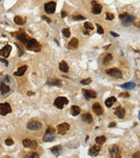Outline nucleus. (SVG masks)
<instances>
[{"label": "nucleus", "mask_w": 140, "mask_h": 158, "mask_svg": "<svg viewBox=\"0 0 140 158\" xmlns=\"http://www.w3.org/2000/svg\"><path fill=\"white\" fill-rule=\"evenodd\" d=\"M61 151H62V147L61 145L54 146V147H51V152L55 156H59L61 153Z\"/></svg>", "instance_id": "22"}, {"label": "nucleus", "mask_w": 140, "mask_h": 158, "mask_svg": "<svg viewBox=\"0 0 140 158\" xmlns=\"http://www.w3.org/2000/svg\"><path fill=\"white\" fill-rule=\"evenodd\" d=\"M115 114L119 119H123V117H124V115H125V110L123 109L122 106H118V107L115 110Z\"/></svg>", "instance_id": "18"}, {"label": "nucleus", "mask_w": 140, "mask_h": 158, "mask_svg": "<svg viewBox=\"0 0 140 158\" xmlns=\"http://www.w3.org/2000/svg\"><path fill=\"white\" fill-rule=\"evenodd\" d=\"M78 46H79V40H78L76 38L71 39V40H70V41L68 42V44H67V48L70 49H77Z\"/></svg>", "instance_id": "17"}, {"label": "nucleus", "mask_w": 140, "mask_h": 158, "mask_svg": "<svg viewBox=\"0 0 140 158\" xmlns=\"http://www.w3.org/2000/svg\"><path fill=\"white\" fill-rule=\"evenodd\" d=\"M96 28H97V33L100 34H103V33H104V30H103V28L100 25H98V24H96Z\"/></svg>", "instance_id": "37"}, {"label": "nucleus", "mask_w": 140, "mask_h": 158, "mask_svg": "<svg viewBox=\"0 0 140 158\" xmlns=\"http://www.w3.org/2000/svg\"><path fill=\"white\" fill-rule=\"evenodd\" d=\"M27 128L30 130L32 131H37L40 130L42 128V124L39 121H36V120H32V121H30L27 124Z\"/></svg>", "instance_id": "6"}, {"label": "nucleus", "mask_w": 140, "mask_h": 158, "mask_svg": "<svg viewBox=\"0 0 140 158\" xmlns=\"http://www.w3.org/2000/svg\"><path fill=\"white\" fill-rule=\"evenodd\" d=\"M93 111L96 115H102L103 113V109L101 106V105L99 103H95L93 105Z\"/></svg>", "instance_id": "15"}, {"label": "nucleus", "mask_w": 140, "mask_h": 158, "mask_svg": "<svg viewBox=\"0 0 140 158\" xmlns=\"http://www.w3.org/2000/svg\"><path fill=\"white\" fill-rule=\"evenodd\" d=\"M17 39L19 40H20L21 42H23V43H26L28 40V38H27V35L25 33H19V34H17Z\"/></svg>", "instance_id": "20"}, {"label": "nucleus", "mask_w": 140, "mask_h": 158, "mask_svg": "<svg viewBox=\"0 0 140 158\" xmlns=\"http://www.w3.org/2000/svg\"><path fill=\"white\" fill-rule=\"evenodd\" d=\"M73 19L74 20H84V19H86V18L84 17V16H82V15L81 14H76V15H74L73 16Z\"/></svg>", "instance_id": "34"}, {"label": "nucleus", "mask_w": 140, "mask_h": 158, "mask_svg": "<svg viewBox=\"0 0 140 158\" xmlns=\"http://www.w3.org/2000/svg\"><path fill=\"white\" fill-rule=\"evenodd\" d=\"M84 28L87 29L88 31H93L94 30V25H93V24L90 23V22H85L84 23Z\"/></svg>", "instance_id": "32"}, {"label": "nucleus", "mask_w": 140, "mask_h": 158, "mask_svg": "<svg viewBox=\"0 0 140 158\" xmlns=\"http://www.w3.org/2000/svg\"><path fill=\"white\" fill-rule=\"evenodd\" d=\"M82 92H83L84 97L86 99H91V98H96V91H91V90H82Z\"/></svg>", "instance_id": "14"}, {"label": "nucleus", "mask_w": 140, "mask_h": 158, "mask_svg": "<svg viewBox=\"0 0 140 158\" xmlns=\"http://www.w3.org/2000/svg\"><path fill=\"white\" fill-rule=\"evenodd\" d=\"M82 119L84 122L88 123V124H90V123L93 122V117L90 113H84L83 115H82Z\"/></svg>", "instance_id": "21"}, {"label": "nucleus", "mask_w": 140, "mask_h": 158, "mask_svg": "<svg viewBox=\"0 0 140 158\" xmlns=\"http://www.w3.org/2000/svg\"><path fill=\"white\" fill-rule=\"evenodd\" d=\"M40 156L38 153H35V152H31L29 154H27L26 156H25V158H39Z\"/></svg>", "instance_id": "33"}, {"label": "nucleus", "mask_w": 140, "mask_h": 158, "mask_svg": "<svg viewBox=\"0 0 140 158\" xmlns=\"http://www.w3.org/2000/svg\"><path fill=\"white\" fill-rule=\"evenodd\" d=\"M114 18H115V16H114L113 13H110V12L106 13V19H108V20H112Z\"/></svg>", "instance_id": "38"}, {"label": "nucleus", "mask_w": 140, "mask_h": 158, "mask_svg": "<svg viewBox=\"0 0 140 158\" xmlns=\"http://www.w3.org/2000/svg\"><path fill=\"white\" fill-rule=\"evenodd\" d=\"M116 102H117V98L115 97H109L108 99H106L105 105H106L107 107H111L113 105V104H115Z\"/></svg>", "instance_id": "26"}, {"label": "nucleus", "mask_w": 140, "mask_h": 158, "mask_svg": "<svg viewBox=\"0 0 140 158\" xmlns=\"http://www.w3.org/2000/svg\"><path fill=\"white\" fill-rule=\"evenodd\" d=\"M106 137L104 135H102V136H98L96 138V144H99V145H103L105 141H106Z\"/></svg>", "instance_id": "29"}, {"label": "nucleus", "mask_w": 140, "mask_h": 158, "mask_svg": "<svg viewBox=\"0 0 140 158\" xmlns=\"http://www.w3.org/2000/svg\"><path fill=\"white\" fill-rule=\"evenodd\" d=\"M59 67H60V70H61L62 72H65V73L68 72V70H69L68 65H67V63L65 61H61V62H60V66H59Z\"/></svg>", "instance_id": "25"}, {"label": "nucleus", "mask_w": 140, "mask_h": 158, "mask_svg": "<svg viewBox=\"0 0 140 158\" xmlns=\"http://www.w3.org/2000/svg\"><path fill=\"white\" fill-rule=\"evenodd\" d=\"M109 154H110V156L113 158H120L121 156H120V148L119 146L117 145H113L109 147Z\"/></svg>", "instance_id": "4"}, {"label": "nucleus", "mask_w": 140, "mask_h": 158, "mask_svg": "<svg viewBox=\"0 0 140 158\" xmlns=\"http://www.w3.org/2000/svg\"><path fill=\"white\" fill-rule=\"evenodd\" d=\"M135 86H136V84H134V83H131V82L125 83V84H123L121 85L122 88L126 89V90H132V89L135 88Z\"/></svg>", "instance_id": "28"}, {"label": "nucleus", "mask_w": 140, "mask_h": 158, "mask_svg": "<svg viewBox=\"0 0 140 158\" xmlns=\"http://www.w3.org/2000/svg\"><path fill=\"white\" fill-rule=\"evenodd\" d=\"M116 122H111L109 124V127H114V126H116Z\"/></svg>", "instance_id": "47"}, {"label": "nucleus", "mask_w": 140, "mask_h": 158, "mask_svg": "<svg viewBox=\"0 0 140 158\" xmlns=\"http://www.w3.org/2000/svg\"><path fill=\"white\" fill-rule=\"evenodd\" d=\"M107 74L110 76H113L115 78H123V74L119 70H117L116 68H113V69H109V70H107Z\"/></svg>", "instance_id": "8"}, {"label": "nucleus", "mask_w": 140, "mask_h": 158, "mask_svg": "<svg viewBox=\"0 0 140 158\" xmlns=\"http://www.w3.org/2000/svg\"><path fill=\"white\" fill-rule=\"evenodd\" d=\"M23 145L26 147H29V148H36L38 147V143L36 141H32L30 139H25L23 141Z\"/></svg>", "instance_id": "12"}, {"label": "nucleus", "mask_w": 140, "mask_h": 158, "mask_svg": "<svg viewBox=\"0 0 140 158\" xmlns=\"http://www.w3.org/2000/svg\"><path fill=\"white\" fill-rule=\"evenodd\" d=\"M46 84L48 85H54V86H58V87H61L62 85V83L61 80L59 79H55V78H50L46 81Z\"/></svg>", "instance_id": "16"}, {"label": "nucleus", "mask_w": 140, "mask_h": 158, "mask_svg": "<svg viewBox=\"0 0 140 158\" xmlns=\"http://www.w3.org/2000/svg\"><path fill=\"white\" fill-rule=\"evenodd\" d=\"M91 82H92L91 78H87V79H83V80L81 81V84H84V85H87V84H89Z\"/></svg>", "instance_id": "36"}, {"label": "nucleus", "mask_w": 140, "mask_h": 158, "mask_svg": "<svg viewBox=\"0 0 140 158\" xmlns=\"http://www.w3.org/2000/svg\"><path fill=\"white\" fill-rule=\"evenodd\" d=\"M119 97H130V94H129V93L128 92H123V93H120L119 94Z\"/></svg>", "instance_id": "40"}, {"label": "nucleus", "mask_w": 140, "mask_h": 158, "mask_svg": "<svg viewBox=\"0 0 140 158\" xmlns=\"http://www.w3.org/2000/svg\"><path fill=\"white\" fill-rule=\"evenodd\" d=\"M121 20H122V24H123V25H124V26H129V25H132V24L134 23L135 17L128 14L126 17H124L123 19H122Z\"/></svg>", "instance_id": "10"}, {"label": "nucleus", "mask_w": 140, "mask_h": 158, "mask_svg": "<svg viewBox=\"0 0 140 158\" xmlns=\"http://www.w3.org/2000/svg\"><path fill=\"white\" fill-rule=\"evenodd\" d=\"M14 22L17 24V25H23V24H25V20H24L20 16H16V17L14 18Z\"/></svg>", "instance_id": "31"}, {"label": "nucleus", "mask_w": 140, "mask_h": 158, "mask_svg": "<svg viewBox=\"0 0 140 158\" xmlns=\"http://www.w3.org/2000/svg\"><path fill=\"white\" fill-rule=\"evenodd\" d=\"M44 9L46 11V12L49 13V14H52L55 12V9H56V3L55 2H48L46 4H45L44 5Z\"/></svg>", "instance_id": "7"}, {"label": "nucleus", "mask_w": 140, "mask_h": 158, "mask_svg": "<svg viewBox=\"0 0 140 158\" xmlns=\"http://www.w3.org/2000/svg\"><path fill=\"white\" fill-rule=\"evenodd\" d=\"M128 15V13H126V12H124V13H122V14H120L119 15V19H123V18L124 17H126V16H127Z\"/></svg>", "instance_id": "43"}, {"label": "nucleus", "mask_w": 140, "mask_h": 158, "mask_svg": "<svg viewBox=\"0 0 140 158\" xmlns=\"http://www.w3.org/2000/svg\"><path fill=\"white\" fill-rule=\"evenodd\" d=\"M112 59H113L112 55H111V54H108V55L103 58V63H104V64H109V63L112 61Z\"/></svg>", "instance_id": "30"}, {"label": "nucleus", "mask_w": 140, "mask_h": 158, "mask_svg": "<svg viewBox=\"0 0 140 158\" xmlns=\"http://www.w3.org/2000/svg\"><path fill=\"white\" fill-rule=\"evenodd\" d=\"M42 19H45V20H46V22H48V23H50V22H51V19H49V18L46 17V16H43V17H42Z\"/></svg>", "instance_id": "44"}, {"label": "nucleus", "mask_w": 140, "mask_h": 158, "mask_svg": "<svg viewBox=\"0 0 140 158\" xmlns=\"http://www.w3.org/2000/svg\"><path fill=\"white\" fill-rule=\"evenodd\" d=\"M82 33H83L84 34H86V35H88V34H89V32H88L87 29H85V28L82 29Z\"/></svg>", "instance_id": "45"}, {"label": "nucleus", "mask_w": 140, "mask_h": 158, "mask_svg": "<svg viewBox=\"0 0 140 158\" xmlns=\"http://www.w3.org/2000/svg\"><path fill=\"white\" fill-rule=\"evenodd\" d=\"M67 104H68V99H67V97H59L54 100V105L55 107H57L58 109H63L64 106H65L66 105H67Z\"/></svg>", "instance_id": "3"}, {"label": "nucleus", "mask_w": 140, "mask_h": 158, "mask_svg": "<svg viewBox=\"0 0 140 158\" xmlns=\"http://www.w3.org/2000/svg\"><path fill=\"white\" fill-rule=\"evenodd\" d=\"M110 34H111V35L114 36V37H118V36H119V34H116V33H114V32H112V31L110 32Z\"/></svg>", "instance_id": "48"}, {"label": "nucleus", "mask_w": 140, "mask_h": 158, "mask_svg": "<svg viewBox=\"0 0 140 158\" xmlns=\"http://www.w3.org/2000/svg\"><path fill=\"white\" fill-rule=\"evenodd\" d=\"M34 93L33 92H31V91H28L27 92V95H29V96H31V95H33Z\"/></svg>", "instance_id": "49"}, {"label": "nucleus", "mask_w": 140, "mask_h": 158, "mask_svg": "<svg viewBox=\"0 0 140 158\" xmlns=\"http://www.w3.org/2000/svg\"><path fill=\"white\" fill-rule=\"evenodd\" d=\"M55 136H56V131L55 129L53 127V126H49L47 129H46L45 135L43 137V140L45 141H54L55 139Z\"/></svg>", "instance_id": "1"}, {"label": "nucleus", "mask_w": 140, "mask_h": 158, "mask_svg": "<svg viewBox=\"0 0 140 158\" xmlns=\"http://www.w3.org/2000/svg\"><path fill=\"white\" fill-rule=\"evenodd\" d=\"M0 91H1V93L3 95L6 94V93H8L10 91V87L8 85H6L5 84H4V83H1L0 84Z\"/></svg>", "instance_id": "24"}, {"label": "nucleus", "mask_w": 140, "mask_h": 158, "mask_svg": "<svg viewBox=\"0 0 140 158\" xmlns=\"http://www.w3.org/2000/svg\"><path fill=\"white\" fill-rule=\"evenodd\" d=\"M4 142H5V144H6L7 146H11V145H13V143H14V141H13L11 139V138H8V139H6Z\"/></svg>", "instance_id": "39"}, {"label": "nucleus", "mask_w": 140, "mask_h": 158, "mask_svg": "<svg viewBox=\"0 0 140 158\" xmlns=\"http://www.w3.org/2000/svg\"><path fill=\"white\" fill-rule=\"evenodd\" d=\"M11 112V108L8 103H2L0 104V114L3 116L6 115Z\"/></svg>", "instance_id": "5"}, {"label": "nucleus", "mask_w": 140, "mask_h": 158, "mask_svg": "<svg viewBox=\"0 0 140 158\" xmlns=\"http://www.w3.org/2000/svg\"><path fill=\"white\" fill-rule=\"evenodd\" d=\"M0 61H2V62H4V65L5 66H8V61H6V60H4V59H3V58H0Z\"/></svg>", "instance_id": "41"}, {"label": "nucleus", "mask_w": 140, "mask_h": 158, "mask_svg": "<svg viewBox=\"0 0 140 158\" xmlns=\"http://www.w3.org/2000/svg\"><path fill=\"white\" fill-rule=\"evenodd\" d=\"M62 34L63 35L65 36V37H69V36L71 35V33H70V30L68 28H64L62 30Z\"/></svg>", "instance_id": "35"}, {"label": "nucleus", "mask_w": 140, "mask_h": 158, "mask_svg": "<svg viewBox=\"0 0 140 158\" xmlns=\"http://www.w3.org/2000/svg\"><path fill=\"white\" fill-rule=\"evenodd\" d=\"M102 9H103L102 5H101V4H99L98 3H96V4H93L92 12L94 13V14L97 15V14H99V13H100L101 12H102Z\"/></svg>", "instance_id": "23"}, {"label": "nucleus", "mask_w": 140, "mask_h": 158, "mask_svg": "<svg viewBox=\"0 0 140 158\" xmlns=\"http://www.w3.org/2000/svg\"><path fill=\"white\" fill-rule=\"evenodd\" d=\"M69 129H70V125L67 123H62L57 126V131L60 134H65L66 133L68 132Z\"/></svg>", "instance_id": "9"}, {"label": "nucleus", "mask_w": 140, "mask_h": 158, "mask_svg": "<svg viewBox=\"0 0 140 158\" xmlns=\"http://www.w3.org/2000/svg\"><path fill=\"white\" fill-rule=\"evenodd\" d=\"M11 49H12L11 46H10V45H5L2 49H0V55L3 56L4 58H7L10 55Z\"/></svg>", "instance_id": "11"}, {"label": "nucleus", "mask_w": 140, "mask_h": 158, "mask_svg": "<svg viewBox=\"0 0 140 158\" xmlns=\"http://www.w3.org/2000/svg\"><path fill=\"white\" fill-rule=\"evenodd\" d=\"M81 112V108L77 105H72L71 107V113L73 116H77Z\"/></svg>", "instance_id": "27"}, {"label": "nucleus", "mask_w": 140, "mask_h": 158, "mask_svg": "<svg viewBox=\"0 0 140 158\" xmlns=\"http://www.w3.org/2000/svg\"><path fill=\"white\" fill-rule=\"evenodd\" d=\"M67 12H61V18H66L67 17Z\"/></svg>", "instance_id": "46"}, {"label": "nucleus", "mask_w": 140, "mask_h": 158, "mask_svg": "<svg viewBox=\"0 0 140 158\" xmlns=\"http://www.w3.org/2000/svg\"><path fill=\"white\" fill-rule=\"evenodd\" d=\"M101 150V145L99 144H96L90 147L89 150H88V155L90 156H96L99 154V152Z\"/></svg>", "instance_id": "13"}, {"label": "nucleus", "mask_w": 140, "mask_h": 158, "mask_svg": "<svg viewBox=\"0 0 140 158\" xmlns=\"http://www.w3.org/2000/svg\"><path fill=\"white\" fill-rule=\"evenodd\" d=\"M25 44H26V48L32 51H36V52H39L40 50V49H41L40 44L35 39H29Z\"/></svg>", "instance_id": "2"}, {"label": "nucleus", "mask_w": 140, "mask_h": 158, "mask_svg": "<svg viewBox=\"0 0 140 158\" xmlns=\"http://www.w3.org/2000/svg\"><path fill=\"white\" fill-rule=\"evenodd\" d=\"M132 157L133 158H139L140 157V153L139 152H137L136 154H134L133 156H132Z\"/></svg>", "instance_id": "42"}, {"label": "nucleus", "mask_w": 140, "mask_h": 158, "mask_svg": "<svg viewBox=\"0 0 140 158\" xmlns=\"http://www.w3.org/2000/svg\"><path fill=\"white\" fill-rule=\"evenodd\" d=\"M26 70H27V66L26 65L21 66V67H19V69H18L17 71L14 72V76H23Z\"/></svg>", "instance_id": "19"}]
</instances>
